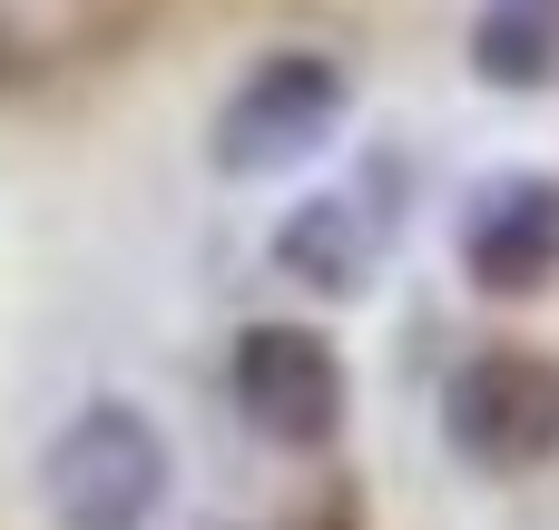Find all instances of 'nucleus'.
Wrapping results in <instances>:
<instances>
[{
    "label": "nucleus",
    "instance_id": "obj_1",
    "mask_svg": "<svg viewBox=\"0 0 559 530\" xmlns=\"http://www.w3.org/2000/svg\"><path fill=\"white\" fill-rule=\"evenodd\" d=\"M167 492H177L167 433L147 423V403H118V393L79 403L39 452V511L59 530H147Z\"/></svg>",
    "mask_w": 559,
    "mask_h": 530
},
{
    "label": "nucleus",
    "instance_id": "obj_2",
    "mask_svg": "<svg viewBox=\"0 0 559 530\" xmlns=\"http://www.w3.org/2000/svg\"><path fill=\"white\" fill-rule=\"evenodd\" d=\"M334 128H344V69H334L324 49H265V59L226 89V108H216V128H206V157H216V177L265 187V177L314 167V157L334 148Z\"/></svg>",
    "mask_w": 559,
    "mask_h": 530
},
{
    "label": "nucleus",
    "instance_id": "obj_3",
    "mask_svg": "<svg viewBox=\"0 0 559 530\" xmlns=\"http://www.w3.org/2000/svg\"><path fill=\"white\" fill-rule=\"evenodd\" d=\"M442 443L491 482L559 462V354H531V344L462 354L442 384Z\"/></svg>",
    "mask_w": 559,
    "mask_h": 530
},
{
    "label": "nucleus",
    "instance_id": "obj_4",
    "mask_svg": "<svg viewBox=\"0 0 559 530\" xmlns=\"http://www.w3.org/2000/svg\"><path fill=\"white\" fill-rule=\"evenodd\" d=\"M226 393L236 413L285 443V452H324L354 413V384H344V354L314 334V325H246L236 334V364H226Z\"/></svg>",
    "mask_w": 559,
    "mask_h": 530
},
{
    "label": "nucleus",
    "instance_id": "obj_5",
    "mask_svg": "<svg viewBox=\"0 0 559 530\" xmlns=\"http://www.w3.org/2000/svg\"><path fill=\"white\" fill-rule=\"evenodd\" d=\"M462 275L491 305H531L559 285V177L511 167L462 207Z\"/></svg>",
    "mask_w": 559,
    "mask_h": 530
},
{
    "label": "nucleus",
    "instance_id": "obj_6",
    "mask_svg": "<svg viewBox=\"0 0 559 530\" xmlns=\"http://www.w3.org/2000/svg\"><path fill=\"white\" fill-rule=\"evenodd\" d=\"M383 256H393V197H373V177L324 187V197H305V207L275 226V266H285L305 295H324V305L373 295Z\"/></svg>",
    "mask_w": 559,
    "mask_h": 530
},
{
    "label": "nucleus",
    "instance_id": "obj_7",
    "mask_svg": "<svg viewBox=\"0 0 559 530\" xmlns=\"http://www.w3.org/2000/svg\"><path fill=\"white\" fill-rule=\"evenodd\" d=\"M472 79L481 89H550L559 79V0H481L472 10Z\"/></svg>",
    "mask_w": 559,
    "mask_h": 530
}]
</instances>
